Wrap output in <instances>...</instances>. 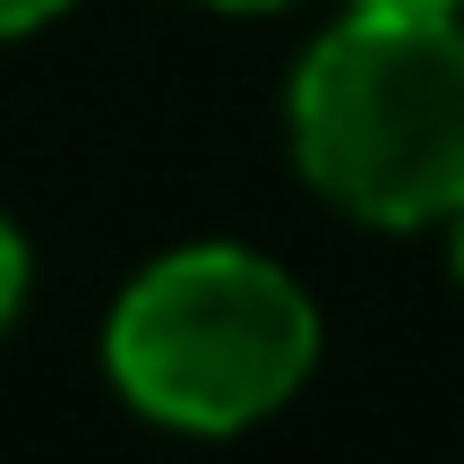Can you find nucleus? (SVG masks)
I'll use <instances>...</instances> for the list:
<instances>
[{"label": "nucleus", "instance_id": "0eeeda50", "mask_svg": "<svg viewBox=\"0 0 464 464\" xmlns=\"http://www.w3.org/2000/svg\"><path fill=\"white\" fill-rule=\"evenodd\" d=\"M456 276H464V207H456Z\"/></svg>", "mask_w": 464, "mask_h": 464}, {"label": "nucleus", "instance_id": "f257e3e1", "mask_svg": "<svg viewBox=\"0 0 464 464\" xmlns=\"http://www.w3.org/2000/svg\"><path fill=\"white\" fill-rule=\"evenodd\" d=\"M301 172L344 216L413 232L464 207V34L456 17L353 9L293 78Z\"/></svg>", "mask_w": 464, "mask_h": 464}, {"label": "nucleus", "instance_id": "7ed1b4c3", "mask_svg": "<svg viewBox=\"0 0 464 464\" xmlns=\"http://www.w3.org/2000/svg\"><path fill=\"white\" fill-rule=\"evenodd\" d=\"M17 301H26V241H17L9 216H0V327L17 318Z\"/></svg>", "mask_w": 464, "mask_h": 464}, {"label": "nucleus", "instance_id": "f03ea898", "mask_svg": "<svg viewBox=\"0 0 464 464\" xmlns=\"http://www.w3.org/2000/svg\"><path fill=\"white\" fill-rule=\"evenodd\" d=\"M103 362L138 413L172 430H241L310 379L318 310L249 249H181L121 293Z\"/></svg>", "mask_w": 464, "mask_h": 464}, {"label": "nucleus", "instance_id": "39448f33", "mask_svg": "<svg viewBox=\"0 0 464 464\" xmlns=\"http://www.w3.org/2000/svg\"><path fill=\"white\" fill-rule=\"evenodd\" d=\"M353 9H387V17H456L464 0H353Z\"/></svg>", "mask_w": 464, "mask_h": 464}, {"label": "nucleus", "instance_id": "20e7f679", "mask_svg": "<svg viewBox=\"0 0 464 464\" xmlns=\"http://www.w3.org/2000/svg\"><path fill=\"white\" fill-rule=\"evenodd\" d=\"M69 0H0V34H26V26H44V17H61Z\"/></svg>", "mask_w": 464, "mask_h": 464}, {"label": "nucleus", "instance_id": "423d86ee", "mask_svg": "<svg viewBox=\"0 0 464 464\" xmlns=\"http://www.w3.org/2000/svg\"><path fill=\"white\" fill-rule=\"evenodd\" d=\"M216 9H284V0H216Z\"/></svg>", "mask_w": 464, "mask_h": 464}]
</instances>
